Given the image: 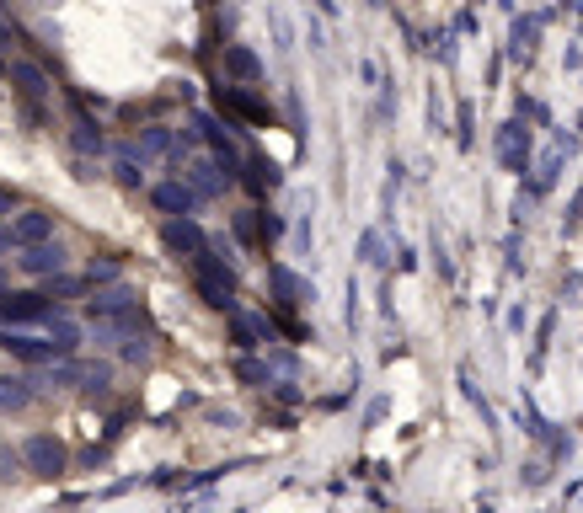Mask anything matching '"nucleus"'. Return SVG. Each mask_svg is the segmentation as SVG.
Masks as SVG:
<instances>
[{"label":"nucleus","mask_w":583,"mask_h":513,"mask_svg":"<svg viewBox=\"0 0 583 513\" xmlns=\"http://www.w3.org/2000/svg\"><path fill=\"white\" fill-rule=\"evenodd\" d=\"M209 145H214V155L225 161V177H236V166H241V150H236V139H230L225 129H214L209 123Z\"/></svg>","instance_id":"nucleus-11"},{"label":"nucleus","mask_w":583,"mask_h":513,"mask_svg":"<svg viewBox=\"0 0 583 513\" xmlns=\"http://www.w3.org/2000/svg\"><path fill=\"white\" fill-rule=\"evenodd\" d=\"M49 342H54V348L70 359V353H75V342H81V332H75L70 321H59V316H54V321H49Z\"/></svg>","instance_id":"nucleus-13"},{"label":"nucleus","mask_w":583,"mask_h":513,"mask_svg":"<svg viewBox=\"0 0 583 513\" xmlns=\"http://www.w3.org/2000/svg\"><path fill=\"white\" fill-rule=\"evenodd\" d=\"M193 273H198V294H204L209 305H230V294H236V278H230V268H220L209 252L193 257Z\"/></svg>","instance_id":"nucleus-1"},{"label":"nucleus","mask_w":583,"mask_h":513,"mask_svg":"<svg viewBox=\"0 0 583 513\" xmlns=\"http://www.w3.org/2000/svg\"><path fill=\"white\" fill-rule=\"evenodd\" d=\"M166 246H172V252H188V257H204L209 252L204 230H198L193 220H172V225H166Z\"/></svg>","instance_id":"nucleus-7"},{"label":"nucleus","mask_w":583,"mask_h":513,"mask_svg":"<svg viewBox=\"0 0 583 513\" xmlns=\"http://www.w3.org/2000/svg\"><path fill=\"white\" fill-rule=\"evenodd\" d=\"M27 401H33V391L22 380H0V412H22Z\"/></svg>","instance_id":"nucleus-12"},{"label":"nucleus","mask_w":583,"mask_h":513,"mask_svg":"<svg viewBox=\"0 0 583 513\" xmlns=\"http://www.w3.org/2000/svg\"><path fill=\"white\" fill-rule=\"evenodd\" d=\"M230 70H236V75H257V59L247 49H230Z\"/></svg>","instance_id":"nucleus-14"},{"label":"nucleus","mask_w":583,"mask_h":513,"mask_svg":"<svg viewBox=\"0 0 583 513\" xmlns=\"http://www.w3.org/2000/svg\"><path fill=\"white\" fill-rule=\"evenodd\" d=\"M0 348L11 353V359H22V364H59L65 353L54 348V342H43V337H22V332H0Z\"/></svg>","instance_id":"nucleus-2"},{"label":"nucleus","mask_w":583,"mask_h":513,"mask_svg":"<svg viewBox=\"0 0 583 513\" xmlns=\"http://www.w3.org/2000/svg\"><path fill=\"white\" fill-rule=\"evenodd\" d=\"M54 369V385H107V364H70V359H59V364H49Z\"/></svg>","instance_id":"nucleus-6"},{"label":"nucleus","mask_w":583,"mask_h":513,"mask_svg":"<svg viewBox=\"0 0 583 513\" xmlns=\"http://www.w3.org/2000/svg\"><path fill=\"white\" fill-rule=\"evenodd\" d=\"M38 316H54V305L38 300V294H11V300H0V321H38Z\"/></svg>","instance_id":"nucleus-8"},{"label":"nucleus","mask_w":583,"mask_h":513,"mask_svg":"<svg viewBox=\"0 0 583 513\" xmlns=\"http://www.w3.org/2000/svg\"><path fill=\"white\" fill-rule=\"evenodd\" d=\"M0 300H6V294H0Z\"/></svg>","instance_id":"nucleus-18"},{"label":"nucleus","mask_w":583,"mask_h":513,"mask_svg":"<svg viewBox=\"0 0 583 513\" xmlns=\"http://www.w3.org/2000/svg\"><path fill=\"white\" fill-rule=\"evenodd\" d=\"M11 204H17V193H6V188H0V214H6Z\"/></svg>","instance_id":"nucleus-15"},{"label":"nucleus","mask_w":583,"mask_h":513,"mask_svg":"<svg viewBox=\"0 0 583 513\" xmlns=\"http://www.w3.org/2000/svg\"><path fill=\"white\" fill-rule=\"evenodd\" d=\"M49 236H54V214H43V209H27L11 220V241L17 246H43Z\"/></svg>","instance_id":"nucleus-5"},{"label":"nucleus","mask_w":583,"mask_h":513,"mask_svg":"<svg viewBox=\"0 0 583 513\" xmlns=\"http://www.w3.org/2000/svg\"><path fill=\"white\" fill-rule=\"evenodd\" d=\"M22 273H33V278H54V273H65V246L59 241H43V246H22Z\"/></svg>","instance_id":"nucleus-4"},{"label":"nucleus","mask_w":583,"mask_h":513,"mask_svg":"<svg viewBox=\"0 0 583 513\" xmlns=\"http://www.w3.org/2000/svg\"><path fill=\"white\" fill-rule=\"evenodd\" d=\"M6 241H11V230H0V246H6Z\"/></svg>","instance_id":"nucleus-17"},{"label":"nucleus","mask_w":583,"mask_h":513,"mask_svg":"<svg viewBox=\"0 0 583 513\" xmlns=\"http://www.w3.org/2000/svg\"><path fill=\"white\" fill-rule=\"evenodd\" d=\"M22 460H27V471H38V476H59V471H65V449H59V439H49V433L27 439Z\"/></svg>","instance_id":"nucleus-3"},{"label":"nucleus","mask_w":583,"mask_h":513,"mask_svg":"<svg viewBox=\"0 0 583 513\" xmlns=\"http://www.w3.org/2000/svg\"><path fill=\"white\" fill-rule=\"evenodd\" d=\"M150 198H156V209H166L172 220H182V214L193 209V188H188V182H161Z\"/></svg>","instance_id":"nucleus-9"},{"label":"nucleus","mask_w":583,"mask_h":513,"mask_svg":"<svg viewBox=\"0 0 583 513\" xmlns=\"http://www.w3.org/2000/svg\"><path fill=\"white\" fill-rule=\"evenodd\" d=\"M0 49H11V33H6V22H0Z\"/></svg>","instance_id":"nucleus-16"},{"label":"nucleus","mask_w":583,"mask_h":513,"mask_svg":"<svg viewBox=\"0 0 583 513\" xmlns=\"http://www.w3.org/2000/svg\"><path fill=\"white\" fill-rule=\"evenodd\" d=\"M11 81H17V91H22L27 102L49 97V81H43V70H33V65H17V70H11Z\"/></svg>","instance_id":"nucleus-10"}]
</instances>
